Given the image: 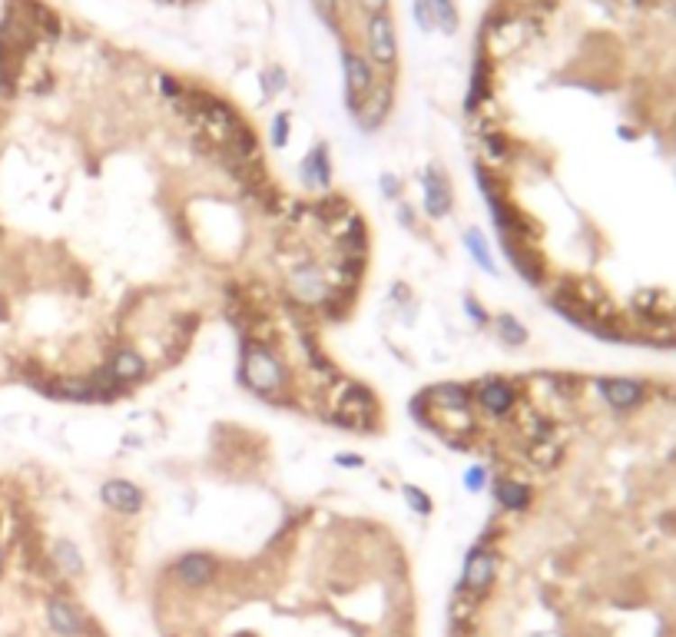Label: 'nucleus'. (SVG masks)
Listing matches in <instances>:
<instances>
[{
	"label": "nucleus",
	"instance_id": "obj_1",
	"mask_svg": "<svg viewBox=\"0 0 676 637\" xmlns=\"http://www.w3.org/2000/svg\"><path fill=\"white\" fill-rule=\"evenodd\" d=\"M561 47L557 83L607 114L614 150L644 163L650 233L620 342L676 352V0H504Z\"/></svg>",
	"mask_w": 676,
	"mask_h": 637
},
{
	"label": "nucleus",
	"instance_id": "obj_2",
	"mask_svg": "<svg viewBox=\"0 0 676 637\" xmlns=\"http://www.w3.org/2000/svg\"><path fill=\"white\" fill-rule=\"evenodd\" d=\"M242 382L259 395H276L286 385V372L266 346H249L242 355Z\"/></svg>",
	"mask_w": 676,
	"mask_h": 637
},
{
	"label": "nucleus",
	"instance_id": "obj_3",
	"mask_svg": "<svg viewBox=\"0 0 676 637\" xmlns=\"http://www.w3.org/2000/svg\"><path fill=\"white\" fill-rule=\"evenodd\" d=\"M342 60H345V103H349V114H355L361 100L375 90V70H371V60L355 51H345Z\"/></svg>",
	"mask_w": 676,
	"mask_h": 637
},
{
	"label": "nucleus",
	"instance_id": "obj_4",
	"mask_svg": "<svg viewBox=\"0 0 676 637\" xmlns=\"http://www.w3.org/2000/svg\"><path fill=\"white\" fill-rule=\"evenodd\" d=\"M369 57L371 63H379L381 70L395 67L398 57V37H395V23L388 14H375L369 21Z\"/></svg>",
	"mask_w": 676,
	"mask_h": 637
},
{
	"label": "nucleus",
	"instance_id": "obj_5",
	"mask_svg": "<svg viewBox=\"0 0 676 637\" xmlns=\"http://www.w3.org/2000/svg\"><path fill=\"white\" fill-rule=\"evenodd\" d=\"M471 392H474V402H478L491 419L511 415L514 405H517V389L504 379H484V382H478Z\"/></svg>",
	"mask_w": 676,
	"mask_h": 637
},
{
	"label": "nucleus",
	"instance_id": "obj_6",
	"mask_svg": "<svg viewBox=\"0 0 676 637\" xmlns=\"http://www.w3.org/2000/svg\"><path fill=\"white\" fill-rule=\"evenodd\" d=\"M421 189H425V217L431 219H444L451 213V183L448 176L441 173L438 166H425V173H421Z\"/></svg>",
	"mask_w": 676,
	"mask_h": 637
},
{
	"label": "nucleus",
	"instance_id": "obj_7",
	"mask_svg": "<svg viewBox=\"0 0 676 637\" xmlns=\"http://www.w3.org/2000/svg\"><path fill=\"white\" fill-rule=\"evenodd\" d=\"M100 502L116 514H136L143 512L146 494L140 485L126 482V478H110V482L100 485Z\"/></svg>",
	"mask_w": 676,
	"mask_h": 637
},
{
	"label": "nucleus",
	"instance_id": "obj_8",
	"mask_svg": "<svg viewBox=\"0 0 676 637\" xmlns=\"http://www.w3.org/2000/svg\"><path fill=\"white\" fill-rule=\"evenodd\" d=\"M288 292L296 299H302L306 306H315V302H322V299L328 296V282L312 263H306V266H298L288 272Z\"/></svg>",
	"mask_w": 676,
	"mask_h": 637
},
{
	"label": "nucleus",
	"instance_id": "obj_9",
	"mask_svg": "<svg viewBox=\"0 0 676 637\" xmlns=\"http://www.w3.org/2000/svg\"><path fill=\"white\" fill-rule=\"evenodd\" d=\"M494 571H498V558L484 545H474L468 551V558H464V587L478 595L494 581Z\"/></svg>",
	"mask_w": 676,
	"mask_h": 637
},
{
	"label": "nucleus",
	"instance_id": "obj_10",
	"mask_svg": "<svg viewBox=\"0 0 676 637\" xmlns=\"http://www.w3.org/2000/svg\"><path fill=\"white\" fill-rule=\"evenodd\" d=\"M391 110V90L388 83H375V90L361 100V106L355 110V124L361 126V130H379L381 124H385V116H388Z\"/></svg>",
	"mask_w": 676,
	"mask_h": 637
},
{
	"label": "nucleus",
	"instance_id": "obj_11",
	"mask_svg": "<svg viewBox=\"0 0 676 637\" xmlns=\"http://www.w3.org/2000/svg\"><path fill=\"white\" fill-rule=\"evenodd\" d=\"M146 375V359L133 349H120L106 365V379L113 385H133Z\"/></svg>",
	"mask_w": 676,
	"mask_h": 637
},
{
	"label": "nucleus",
	"instance_id": "obj_12",
	"mask_svg": "<svg viewBox=\"0 0 676 637\" xmlns=\"http://www.w3.org/2000/svg\"><path fill=\"white\" fill-rule=\"evenodd\" d=\"M215 565L209 555H199V551H189V555H183L179 561H176V577L183 581L186 587H203L209 577H213Z\"/></svg>",
	"mask_w": 676,
	"mask_h": 637
},
{
	"label": "nucleus",
	"instance_id": "obj_13",
	"mask_svg": "<svg viewBox=\"0 0 676 637\" xmlns=\"http://www.w3.org/2000/svg\"><path fill=\"white\" fill-rule=\"evenodd\" d=\"M494 498H498V504H501L504 512H524L527 504H531V488L524 482H517V478H507V475H501V478H494Z\"/></svg>",
	"mask_w": 676,
	"mask_h": 637
},
{
	"label": "nucleus",
	"instance_id": "obj_14",
	"mask_svg": "<svg viewBox=\"0 0 676 637\" xmlns=\"http://www.w3.org/2000/svg\"><path fill=\"white\" fill-rule=\"evenodd\" d=\"M302 180L315 189H328L332 186V160H328V146L318 143L312 153L302 160Z\"/></svg>",
	"mask_w": 676,
	"mask_h": 637
},
{
	"label": "nucleus",
	"instance_id": "obj_15",
	"mask_svg": "<svg viewBox=\"0 0 676 637\" xmlns=\"http://www.w3.org/2000/svg\"><path fill=\"white\" fill-rule=\"evenodd\" d=\"M425 402H438L451 411H468L474 402V392L468 385H458V382H444V385H434V389L425 392Z\"/></svg>",
	"mask_w": 676,
	"mask_h": 637
},
{
	"label": "nucleus",
	"instance_id": "obj_16",
	"mask_svg": "<svg viewBox=\"0 0 676 637\" xmlns=\"http://www.w3.org/2000/svg\"><path fill=\"white\" fill-rule=\"evenodd\" d=\"M464 249L471 253L474 266L481 269V272H488V276H498V263L491 259V246H488V239H484L481 229H464Z\"/></svg>",
	"mask_w": 676,
	"mask_h": 637
},
{
	"label": "nucleus",
	"instance_id": "obj_17",
	"mask_svg": "<svg viewBox=\"0 0 676 637\" xmlns=\"http://www.w3.org/2000/svg\"><path fill=\"white\" fill-rule=\"evenodd\" d=\"M47 621H50V627L57 631V634L63 637H73V634H80V614L73 611L67 601H50L47 605Z\"/></svg>",
	"mask_w": 676,
	"mask_h": 637
},
{
	"label": "nucleus",
	"instance_id": "obj_18",
	"mask_svg": "<svg viewBox=\"0 0 676 637\" xmlns=\"http://www.w3.org/2000/svg\"><path fill=\"white\" fill-rule=\"evenodd\" d=\"M491 326H494V332H498V339H501L504 346H511V349H517V346H524V342H527V326H524L517 316H511V312L494 316Z\"/></svg>",
	"mask_w": 676,
	"mask_h": 637
},
{
	"label": "nucleus",
	"instance_id": "obj_19",
	"mask_svg": "<svg viewBox=\"0 0 676 637\" xmlns=\"http://www.w3.org/2000/svg\"><path fill=\"white\" fill-rule=\"evenodd\" d=\"M53 561L63 568V575H80L83 571V558L70 541H57L53 545Z\"/></svg>",
	"mask_w": 676,
	"mask_h": 637
},
{
	"label": "nucleus",
	"instance_id": "obj_20",
	"mask_svg": "<svg viewBox=\"0 0 676 637\" xmlns=\"http://www.w3.org/2000/svg\"><path fill=\"white\" fill-rule=\"evenodd\" d=\"M401 494H405V502H408L411 512H418V514L434 512V502H431L428 492H425V488H418V485H401Z\"/></svg>",
	"mask_w": 676,
	"mask_h": 637
},
{
	"label": "nucleus",
	"instance_id": "obj_21",
	"mask_svg": "<svg viewBox=\"0 0 676 637\" xmlns=\"http://www.w3.org/2000/svg\"><path fill=\"white\" fill-rule=\"evenodd\" d=\"M488 482H491V472H488L484 465H471V468L464 472V488H468V492H484Z\"/></svg>",
	"mask_w": 676,
	"mask_h": 637
},
{
	"label": "nucleus",
	"instance_id": "obj_22",
	"mask_svg": "<svg viewBox=\"0 0 676 637\" xmlns=\"http://www.w3.org/2000/svg\"><path fill=\"white\" fill-rule=\"evenodd\" d=\"M464 312H468V318H471L474 326H491V318H494V316H488V309L474 296H464Z\"/></svg>",
	"mask_w": 676,
	"mask_h": 637
},
{
	"label": "nucleus",
	"instance_id": "obj_23",
	"mask_svg": "<svg viewBox=\"0 0 676 637\" xmlns=\"http://www.w3.org/2000/svg\"><path fill=\"white\" fill-rule=\"evenodd\" d=\"M269 143L276 146V150H282V146L288 143V116H276V124H272V136H269Z\"/></svg>",
	"mask_w": 676,
	"mask_h": 637
},
{
	"label": "nucleus",
	"instance_id": "obj_24",
	"mask_svg": "<svg viewBox=\"0 0 676 637\" xmlns=\"http://www.w3.org/2000/svg\"><path fill=\"white\" fill-rule=\"evenodd\" d=\"M401 193H405V186H401L398 176H391V173L381 176V196H385V199H398L401 203Z\"/></svg>",
	"mask_w": 676,
	"mask_h": 637
},
{
	"label": "nucleus",
	"instance_id": "obj_25",
	"mask_svg": "<svg viewBox=\"0 0 676 637\" xmlns=\"http://www.w3.org/2000/svg\"><path fill=\"white\" fill-rule=\"evenodd\" d=\"M338 465H349V468H361L365 465V458H359V455H335Z\"/></svg>",
	"mask_w": 676,
	"mask_h": 637
}]
</instances>
